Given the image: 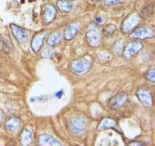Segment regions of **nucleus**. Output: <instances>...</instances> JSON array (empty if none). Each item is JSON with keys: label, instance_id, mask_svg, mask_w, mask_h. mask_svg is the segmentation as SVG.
Returning a JSON list of instances; mask_svg holds the SVG:
<instances>
[{"label": "nucleus", "instance_id": "obj_1", "mask_svg": "<svg viewBox=\"0 0 155 146\" xmlns=\"http://www.w3.org/2000/svg\"><path fill=\"white\" fill-rule=\"evenodd\" d=\"M68 128L73 135L77 136L81 135L87 129V120L84 117H74L68 122Z\"/></svg>", "mask_w": 155, "mask_h": 146}, {"label": "nucleus", "instance_id": "obj_2", "mask_svg": "<svg viewBox=\"0 0 155 146\" xmlns=\"http://www.w3.org/2000/svg\"><path fill=\"white\" fill-rule=\"evenodd\" d=\"M92 59L89 56H84L81 59H75L71 63V68L76 75H83L89 71L91 67Z\"/></svg>", "mask_w": 155, "mask_h": 146}, {"label": "nucleus", "instance_id": "obj_3", "mask_svg": "<svg viewBox=\"0 0 155 146\" xmlns=\"http://www.w3.org/2000/svg\"><path fill=\"white\" fill-rule=\"evenodd\" d=\"M141 21V16L136 12L130 14L127 18L123 22L122 26H121V30L122 32L124 33H129L134 30Z\"/></svg>", "mask_w": 155, "mask_h": 146}, {"label": "nucleus", "instance_id": "obj_4", "mask_svg": "<svg viewBox=\"0 0 155 146\" xmlns=\"http://www.w3.org/2000/svg\"><path fill=\"white\" fill-rule=\"evenodd\" d=\"M144 45L141 41H133L129 43L127 47L124 48L123 52V57L125 60H130L132 58L134 57L137 53L142 50Z\"/></svg>", "mask_w": 155, "mask_h": 146}, {"label": "nucleus", "instance_id": "obj_5", "mask_svg": "<svg viewBox=\"0 0 155 146\" xmlns=\"http://www.w3.org/2000/svg\"><path fill=\"white\" fill-rule=\"evenodd\" d=\"M136 96L139 101L145 106L151 107L153 106V96L151 91L146 86H142L136 91Z\"/></svg>", "mask_w": 155, "mask_h": 146}, {"label": "nucleus", "instance_id": "obj_6", "mask_svg": "<svg viewBox=\"0 0 155 146\" xmlns=\"http://www.w3.org/2000/svg\"><path fill=\"white\" fill-rule=\"evenodd\" d=\"M88 43L92 47H96L101 41V31L98 24H92L86 32Z\"/></svg>", "mask_w": 155, "mask_h": 146}, {"label": "nucleus", "instance_id": "obj_7", "mask_svg": "<svg viewBox=\"0 0 155 146\" xmlns=\"http://www.w3.org/2000/svg\"><path fill=\"white\" fill-rule=\"evenodd\" d=\"M154 36V30L150 27H138L133 30L130 34V37L133 39L145 40L153 38Z\"/></svg>", "mask_w": 155, "mask_h": 146}, {"label": "nucleus", "instance_id": "obj_8", "mask_svg": "<svg viewBox=\"0 0 155 146\" xmlns=\"http://www.w3.org/2000/svg\"><path fill=\"white\" fill-rule=\"evenodd\" d=\"M127 100H128V95L127 93H117L114 96L110 97L108 101V106L111 109L116 110L122 107Z\"/></svg>", "mask_w": 155, "mask_h": 146}, {"label": "nucleus", "instance_id": "obj_9", "mask_svg": "<svg viewBox=\"0 0 155 146\" xmlns=\"http://www.w3.org/2000/svg\"><path fill=\"white\" fill-rule=\"evenodd\" d=\"M57 14V11L54 6L51 4H47L42 8V21L45 24H48L54 20Z\"/></svg>", "mask_w": 155, "mask_h": 146}, {"label": "nucleus", "instance_id": "obj_10", "mask_svg": "<svg viewBox=\"0 0 155 146\" xmlns=\"http://www.w3.org/2000/svg\"><path fill=\"white\" fill-rule=\"evenodd\" d=\"M10 28L12 30V34L15 36V39L18 41V43H24L27 42V39H28V35H27V31L24 28L15 24H11Z\"/></svg>", "mask_w": 155, "mask_h": 146}, {"label": "nucleus", "instance_id": "obj_11", "mask_svg": "<svg viewBox=\"0 0 155 146\" xmlns=\"http://www.w3.org/2000/svg\"><path fill=\"white\" fill-rule=\"evenodd\" d=\"M47 35V32L45 30L37 32L33 36L31 41V48L34 52H38L41 50L42 45H43L44 40Z\"/></svg>", "mask_w": 155, "mask_h": 146}, {"label": "nucleus", "instance_id": "obj_12", "mask_svg": "<svg viewBox=\"0 0 155 146\" xmlns=\"http://www.w3.org/2000/svg\"><path fill=\"white\" fill-rule=\"evenodd\" d=\"M38 144L39 145H49V146H54V145H61V143L54 138L51 135H48V134H42V135H39V140H38Z\"/></svg>", "mask_w": 155, "mask_h": 146}, {"label": "nucleus", "instance_id": "obj_13", "mask_svg": "<svg viewBox=\"0 0 155 146\" xmlns=\"http://www.w3.org/2000/svg\"><path fill=\"white\" fill-rule=\"evenodd\" d=\"M107 129H114L116 131H119L117 123V121L114 119L108 118V117L104 118L98 126V131H99V132Z\"/></svg>", "mask_w": 155, "mask_h": 146}, {"label": "nucleus", "instance_id": "obj_14", "mask_svg": "<svg viewBox=\"0 0 155 146\" xmlns=\"http://www.w3.org/2000/svg\"><path fill=\"white\" fill-rule=\"evenodd\" d=\"M5 125L8 130L14 132V131L17 130L21 126V120L17 116L11 115L6 119Z\"/></svg>", "mask_w": 155, "mask_h": 146}, {"label": "nucleus", "instance_id": "obj_15", "mask_svg": "<svg viewBox=\"0 0 155 146\" xmlns=\"http://www.w3.org/2000/svg\"><path fill=\"white\" fill-rule=\"evenodd\" d=\"M80 26L78 23H72V24H69L66 27V29L64 30V33L65 40H71L72 39H74V36L78 33L79 30H80Z\"/></svg>", "mask_w": 155, "mask_h": 146}, {"label": "nucleus", "instance_id": "obj_16", "mask_svg": "<svg viewBox=\"0 0 155 146\" xmlns=\"http://www.w3.org/2000/svg\"><path fill=\"white\" fill-rule=\"evenodd\" d=\"M33 141V133L30 129L28 128H25L21 132L20 135V141H21V145L27 146L31 144Z\"/></svg>", "mask_w": 155, "mask_h": 146}, {"label": "nucleus", "instance_id": "obj_17", "mask_svg": "<svg viewBox=\"0 0 155 146\" xmlns=\"http://www.w3.org/2000/svg\"><path fill=\"white\" fill-rule=\"evenodd\" d=\"M0 50L7 53H11L13 50L12 41L8 36H0Z\"/></svg>", "mask_w": 155, "mask_h": 146}, {"label": "nucleus", "instance_id": "obj_18", "mask_svg": "<svg viewBox=\"0 0 155 146\" xmlns=\"http://www.w3.org/2000/svg\"><path fill=\"white\" fill-rule=\"evenodd\" d=\"M56 5L58 10L63 13H68L71 12L73 6L72 3L69 0H58Z\"/></svg>", "mask_w": 155, "mask_h": 146}, {"label": "nucleus", "instance_id": "obj_19", "mask_svg": "<svg viewBox=\"0 0 155 146\" xmlns=\"http://www.w3.org/2000/svg\"><path fill=\"white\" fill-rule=\"evenodd\" d=\"M61 40V34L59 32H53L50 33L47 39V43L51 47H54L60 43Z\"/></svg>", "mask_w": 155, "mask_h": 146}, {"label": "nucleus", "instance_id": "obj_20", "mask_svg": "<svg viewBox=\"0 0 155 146\" xmlns=\"http://www.w3.org/2000/svg\"><path fill=\"white\" fill-rule=\"evenodd\" d=\"M154 12V3L148 2L142 9V16L145 18H148Z\"/></svg>", "mask_w": 155, "mask_h": 146}, {"label": "nucleus", "instance_id": "obj_21", "mask_svg": "<svg viewBox=\"0 0 155 146\" xmlns=\"http://www.w3.org/2000/svg\"><path fill=\"white\" fill-rule=\"evenodd\" d=\"M145 78L147 80L150 81V82L154 83L155 82V70L154 68H151V69L146 71V72L145 73Z\"/></svg>", "mask_w": 155, "mask_h": 146}, {"label": "nucleus", "instance_id": "obj_22", "mask_svg": "<svg viewBox=\"0 0 155 146\" xmlns=\"http://www.w3.org/2000/svg\"><path fill=\"white\" fill-rule=\"evenodd\" d=\"M54 53V50L51 48H45L41 53V56L42 58H51L52 56V54Z\"/></svg>", "mask_w": 155, "mask_h": 146}, {"label": "nucleus", "instance_id": "obj_23", "mask_svg": "<svg viewBox=\"0 0 155 146\" xmlns=\"http://www.w3.org/2000/svg\"><path fill=\"white\" fill-rule=\"evenodd\" d=\"M116 30V27L113 24H108L107 26H106L104 29V31L106 34L110 35L114 33V32Z\"/></svg>", "mask_w": 155, "mask_h": 146}, {"label": "nucleus", "instance_id": "obj_24", "mask_svg": "<svg viewBox=\"0 0 155 146\" xmlns=\"http://www.w3.org/2000/svg\"><path fill=\"white\" fill-rule=\"evenodd\" d=\"M114 48L117 49H114V52L115 54H118V53H120V51L122 50L123 43L121 42H117V43L114 45Z\"/></svg>", "mask_w": 155, "mask_h": 146}, {"label": "nucleus", "instance_id": "obj_25", "mask_svg": "<svg viewBox=\"0 0 155 146\" xmlns=\"http://www.w3.org/2000/svg\"><path fill=\"white\" fill-rule=\"evenodd\" d=\"M121 2H123V0H104V4L107 5H111L117 4Z\"/></svg>", "mask_w": 155, "mask_h": 146}, {"label": "nucleus", "instance_id": "obj_26", "mask_svg": "<svg viewBox=\"0 0 155 146\" xmlns=\"http://www.w3.org/2000/svg\"><path fill=\"white\" fill-rule=\"evenodd\" d=\"M5 120V113L2 109H0V123H2Z\"/></svg>", "mask_w": 155, "mask_h": 146}, {"label": "nucleus", "instance_id": "obj_27", "mask_svg": "<svg viewBox=\"0 0 155 146\" xmlns=\"http://www.w3.org/2000/svg\"><path fill=\"white\" fill-rule=\"evenodd\" d=\"M142 144H143V143L142 142H130L129 143V145H142Z\"/></svg>", "mask_w": 155, "mask_h": 146}, {"label": "nucleus", "instance_id": "obj_28", "mask_svg": "<svg viewBox=\"0 0 155 146\" xmlns=\"http://www.w3.org/2000/svg\"><path fill=\"white\" fill-rule=\"evenodd\" d=\"M96 21H97V23H101V21H102V19H101V18H96Z\"/></svg>", "mask_w": 155, "mask_h": 146}, {"label": "nucleus", "instance_id": "obj_29", "mask_svg": "<svg viewBox=\"0 0 155 146\" xmlns=\"http://www.w3.org/2000/svg\"><path fill=\"white\" fill-rule=\"evenodd\" d=\"M93 1H101V0H93Z\"/></svg>", "mask_w": 155, "mask_h": 146}]
</instances>
